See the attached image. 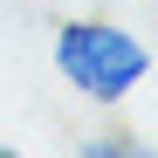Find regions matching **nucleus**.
Wrapping results in <instances>:
<instances>
[{
    "instance_id": "1",
    "label": "nucleus",
    "mask_w": 158,
    "mask_h": 158,
    "mask_svg": "<svg viewBox=\"0 0 158 158\" xmlns=\"http://www.w3.org/2000/svg\"><path fill=\"white\" fill-rule=\"evenodd\" d=\"M48 62H55V76L83 103L117 110L151 76V41L138 28H124V21H110V14H69L62 28L48 35Z\"/></svg>"
},
{
    "instance_id": "2",
    "label": "nucleus",
    "mask_w": 158,
    "mask_h": 158,
    "mask_svg": "<svg viewBox=\"0 0 158 158\" xmlns=\"http://www.w3.org/2000/svg\"><path fill=\"white\" fill-rule=\"evenodd\" d=\"M76 151H83V158H131V151H144V144L131 138V131H89Z\"/></svg>"
}]
</instances>
